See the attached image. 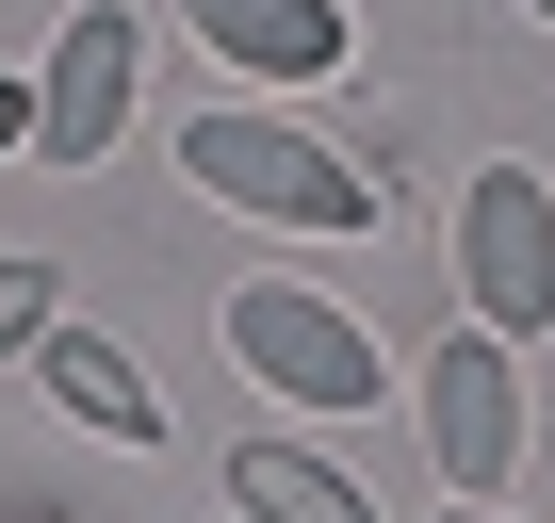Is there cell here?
Listing matches in <instances>:
<instances>
[{"label": "cell", "mask_w": 555, "mask_h": 523, "mask_svg": "<svg viewBox=\"0 0 555 523\" xmlns=\"http://www.w3.org/2000/svg\"><path fill=\"white\" fill-rule=\"evenodd\" d=\"M180 180L229 196V213H261V229H311V245L376 229V164L327 148V131H295V115H261V99H212V115L180 131Z\"/></svg>", "instance_id": "cell-1"}, {"label": "cell", "mask_w": 555, "mask_h": 523, "mask_svg": "<svg viewBox=\"0 0 555 523\" xmlns=\"http://www.w3.org/2000/svg\"><path fill=\"white\" fill-rule=\"evenodd\" d=\"M409 409H425V458H441V490H474V507H506V490H522V442H539V409H522V344L457 328V344L409 377Z\"/></svg>", "instance_id": "cell-2"}, {"label": "cell", "mask_w": 555, "mask_h": 523, "mask_svg": "<svg viewBox=\"0 0 555 523\" xmlns=\"http://www.w3.org/2000/svg\"><path fill=\"white\" fill-rule=\"evenodd\" d=\"M229 360L278 393V409H376V328L311 279H245L229 295Z\"/></svg>", "instance_id": "cell-3"}, {"label": "cell", "mask_w": 555, "mask_h": 523, "mask_svg": "<svg viewBox=\"0 0 555 523\" xmlns=\"http://www.w3.org/2000/svg\"><path fill=\"white\" fill-rule=\"evenodd\" d=\"M457 295H474L490 344L555 328V196H539V164H474L457 180Z\"/></svg>", "instance_id": "cell-4"}, {"label": "cell", "mask_w": 555, "mask_h": 523, "mask_svg": "<svg viewBox=\"0 0 555 523\" xmlns=\"http://www.w3.org/2000/svg\"><path fill=\"white\" fill-rule=\"evenodd\" d=\"M131 66H147V17L131 0H82L66 17V50H50V82H34V164H115V131H131Z\"/></svg>", "instance_id": "cell-5"}, {"label": "cell", "mask_w": 555, "mask_h": 523, "mask_svg": "<svg viewBox=\"0 0 555 523\" xmlns=\"http://www.w3.org/2000/svg\"><path fill=\"white\" fill-rule=\"evenodd\" d=\"M229 82H344V0H180Z\"/></svg>", "instance_id": "cell-6"}, {"label": "cell", "mask_w": 555, "mask_h": 523, "mask_svg": "<svg viewBox=\"0 0 555 523\" xmlns=\"http://www.w3.org/2000/svg\"><path fill=\"white\" fill-rule=\"evenodd\" d=\"M34 377H50L66 425H99V442H131V458L164 442V393H147V360H131L115 328H66V311H50V328H34Z\"/></svg>", "instance_id": "cell-7"}, {"label": "cell", "mask_w": 555, "mask_h": 523, "mask_svg": "<svg viewBox=\"0 0 555 523\" xmlns=\"http://www.w3.org/2000/svg\"><path fill=\"white\" fill-rule=\"evenodd\" d=\"M229 507H245V523H376V490L327 474L311 442H245V458H229Z\"/></svg>", "instance_id": "cell-8"}, {"label": "cell", "mask_w": 555, "mask_h": 523, "mask_svg": "<svg viewBox=\"0 0 555 523\" xmlns=\"http://www.w3.org/2000/svg\"><path fill=\"white\" fill-rule=\"evenodd\" d=\"M66 311V279H50V262H0V360H34V328Z\"/></svg>", "instance_id": "cell-9"}, {"label": "cell", "mask_w": 555, "mask_h": 523, "mask_svg": "<svg viewBox=\"0 0 555 523\" xmlns=\"http://www.w3.org/2000/svg\"><path fill=\"white\" fill-rule=\"evenodd\" d=\"M0 148H34V99H17V82H0Z\"/></svg>", "instance_id": "cell-10"}, {"label": "cell", "mask_w": 555, "mask_h": 523, "mask_svg": "<svg viewBox=\"0 0 555 523\" xmlns=\"http://www.w3.org/2000/svg\"><path fill=\"white\" fill-rule=\"evenodd\" d=\"M441 523H506V507H474V490H457V507H441Z\"/></svg>", "instance_id": "cell-11"}, {"label": "cell", "mask_w": 555, "mask_h": 523, "mask_svg": "<svg viewBox=\"0 0 555 523\" xmlns=\"http://www.w3.org/2000/svg\"><path fill=\"white\" fill-rule=\"evenodd\" d=\"M522 17H555V0H522Z\"/></svg>", "instance_id": "cell-12"}, {"label": "cell", "mask_w": 555, "mask_h": 523, "mask_svg": "<svg viewBox=\"0 0 555 523\" xmlns=\"http://www.w3.org/2000/svg\"><path fill=\"white\" fill-rule=\"evenodd\" d=\"M229 523H245V507H229Z\"/></svg>", "instance_id": "cell-13"}]
</instances>
